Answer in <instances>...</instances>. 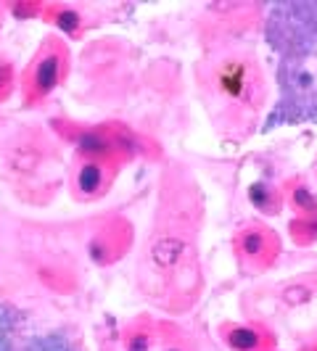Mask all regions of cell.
<instances>
[{
    "label": "cell",
    "instance_id": "3",
    "mask_svg": "<svg viewBox=\"0 0 317 351\" xmlns=\"http://www.w3.org/2000/svg\"><path fill=\"white\" fill-rule=\"evenodd\" d=\"M67 74V51L58 43H48L37 53L35 64L27 74V101H43L61 85Z\"/></svg>",
    "mask_w": 317,
    "mask_h": 351
},
{
    "label": "cell",
    "instance_id": "12",
    "mask_svg": "<svg viewBox=\"0 0 317 351\" xmlns=\"http://www.w3.org/2000/svg\"><path fill=\"white\" fill-rule=\"evenodd\" d=\"M21 351H80V349L74 346V341L67 333L53 330V333H43L30 338Z\"/></svg>",
    "mask_w": 317,
    "mask_h": 351
},
{
    "label": "cell",
    "instance_id": "4",
    "mask_svg": "<svg viewBox=\"0 0 317 351\" xmlns=\"http://www.w3.org/2000/svg\"><path fill=\"white\" fill-rule=\"evenodd\" d=\"M74 151L85 161H111L119 156V145L114 138V124L108 127H74L69 132Z\"/></svg>",
    "mask_w": 317,
    "mask_h": 351
},
{
    "label": "cell",
    "instance_id": "10",
    "mask_svg": "<svg viewBox=\"0 0 317 351\" xmlns=\"http://www.w3.org/2000/svg\"><path fill=\"white\" fill-rule=\"evenodd\" d=\"M19 328H21V315L11 304L0 301V351H19Z\"/></svg>",
    "mask_w": 317,
    "mask_h": 351
},
{
    "label": "cell",
    "instance_id": "9",
    "mask_svg": "<svg viewBox=\"0 0 317 351\" xmlns=\"http://www.w3.org/2000/svg\"><path fill=\"white\" fill-rule=\"evenodd\" d=\"M225 341L230 349L235 351H262L264 335L251 328V325H228L225 328Z\"/></svg>",
    "mask_w": 317,
    "mask_h": 351
},
{
    "label": "cell",
    "instance_id": "14",
    "mask_svg": "<svg viewBox=\"0 0 317 351\" xmlns=\"http://www.w3.org/2000/svg\"><path fill=\"white\" fill-rule=\"evenodd\" d=\"M48 16L51 21L64 32V35H80V29H82V16H80V11H74L71 5H51L48 8Z\"/></svg>",
    "mask_w": 317,
    "mask_h": 351
},
{
    "label": "cell",
    "instance_id": "13",
    "mask_svg": "<svg viewBox=\"0 0 317 351\" xmlns=\"http://www.w3.org/2000/svg\"><path fill=\"white\" fill-rule=\"evenodd\" d=\"M288 198H291V206L301 211V217H317V195L307 188V182L294 180L288 185Z\"/></svg>",
    "mask_w": 317,
    "mask_h": 351
},
{
    "label": "cell",
    "instance_id": "20",
    "mask_svg": "<svg viewBox=\"0 0 317 351\" xmlns=\"http://www.w3.org/2000/svg\"><path fill=\"white\" fill-rule=\"evenodd\" d=\"M11 85H14V64L0 61V98L11 90Z\"/></svg>",
    "mask_w": 317,
    "mask_h": 351
},
{
    "label": "cell",
    "instance_id": "19",
    "mask_svg": "<svg viewBox=\"0 0 317 351\" xmlns=\"http://www.w3.org/2000/svg\"><path fill=\"white\" fill-rule=\"evenodd\" d=\"M45 8L43 5H37V3H14L11 5V14L16 19H32V16H40Z\"/></svg>",
    "mask_w": 317,
    "mask_h": 351
},
{
    "label": "cell",
    "instance_id": "1",
    "mask_svg": "<svg viewBox=\"0 0 317 351\" xmlns=\"http://www.w3.org/2000/svg\"><path fill=\"white\" fill-rule=\"evenodd\" d=\"M267 40L288 61L317 51V3H281L270 8Z\"/></svg>",
    "mask_w": 317,
    "mask_h": 351
},
{
    "label": "cell",
    "instance_id": "16",
    "mask_svg": "<svg viewBox=\"0 0 317 351\" xmlns=\"http://www.w3.org/2000/svg\"><path fill=\"white\" fill-rule=\"evenodd\" d=\"M291 232L296 238V243H312L317 241V217H301L291 225Z\"/></svg>",
    "mask_w": 317,
    "mask_h": 351
},
{
    "label": "cell",
    "instance_id": "18",
    "mask_svg": "<svg viewBox=\"0 0 317 351\" xmlns=\"http://www.w3.org/2000/svg\"><path fill=\"white\" fill-rule=\"evenodd\" d=\"M151 343H154V338L148 330H135V333L127 338V351H151Z\"/></svg>",
    "mask_w": 317,
    "mask_h": 351
},
{
    "label": "cell",
    "instance_id": "15",
    "mask_svg": "<svg viewBox=\"0 0 317 351\" xmlns=\"http://www.w3.org/2000/svg\"><path fill=\"white\" fill-rule=\"evenodd\" d=\"M88 254L95 264H106L114 259L117 251H114V246H111V241H106L104 235H95V238L88 243Z\"/></svg>",
    "mask_w": 317,
    "mask_h": 351
},
{
    "label": "cell",
    "instance_id": "17",
    "mask_svg": "<svg viewBox=\"0 0 317 351\" xmlns=\"http://www.w3.org/2000/svg\"><path fill=\"white\" fill-rule=\"evenodd\" d=\"M283 301L288 306H299V304H307L309 301V288L307 285H291L283 291Z\"/></svg>",
    "mask_w": 317,
    "mask_h": 351
},
{
    "label": "cell",
    "instance_id": "8",
    "mask_svg": "<svg viewBox=\"0 0 317 351\" xmlns=\"http://www.w3.org/2000/svg\"><path fill=\"white\" fill-rule=\"evenodd\" d=\"M106 182H108V172H106V164L101 161H82L77 177H74V185H77V195L80 198H95V195L104 193Z\"/></svg>",
    "mask_w": 317,
    "mask_h": 351
},
{
    "label": "cell",
    "instance_id": "2",
    "mask_svg": "<svg viewBox=\"0 0 317 351\" xmlns=\"http://www.w3.org/2000/svg\"><path fill=\"white\" fill-rule=\"evenodd\" d=\"M317 117V85L315 77L296 61L283 58L281 66V104L267 119L264 130H272L278 122H307Z\"/></svg>",
    "mask_w": 317,
    "mask_h": 351
},
{
    "label": "cell",
    "instance_id": "7",
    "mask_svg": "<svg viewBox=\"0 0 317 351\" xmlns=\"http://www.w3.org/2000/svg\"><path fill=\"white\" fill-rule=\"evenodd\" d=\"M188 254H191V246H188V241L180 238V235H158L156 241L151 243V251H148L154 267L164 269V272L180 267V264L185 262Z\"/></svg>",
    "mask_w": 317,
    "mask_h": 351
},
{
    "label": "cell",
    "instance_id": "21",
    "mask_svg": "<svg viewBox=\"0 0 317 351\" xmlns=\"http://www.w3.org/2000/svg\"><path fill=\"white\" fill-rule=\"evenodd\" d=\"M164 351H183L180 346H169V349H164Z\"/></svg>",
    "mask_w": 317,
    "mask_h": 351
},
{
    "label": "cell",
    "instance_id": "5",
    "mask_svg": "<svg viewBox=\"0 0 317 351\" xmlns=\"http://www.w3.org/2000/svg\"><path fill=\"white\" fill-rule=\"evenodd\" d=\"M235 251L248 267H270L275 254H278V238L270 228L262 225H248L235 235Z\"/></svg>",
    "mask_w": 317,
    "mask_h": 351
},
{
    "label": "cell",
    "instance_id": "11",
    "mask_svg": "<svg viewBox=\"0 0 317 351\" xmlns=\"http://www.w3.org/2000/svg\"><path fill=\"white\" fill-rule=\"evenodd\" d=\"M248 201L257 211H264V214H278L283 206L281 193L270 185V182H254L248 188Z\"/></svg>",
    "mask_w": 317,
    "mask_h": 351
},
{
    "label": "cell",
    "instance_id": "6",
    "mask_svg": "<svg viewBox=\"0 0 317 351\" xmlns=\"http://www.w3.org/2000/svg\"><path fill=\"white\" fill-rule=\"evenodd\" d=\"M217 88L233 101H251L257 93V77L246 61H222L217 69Z\"/></svg>",
    "mask_w": 317,
    "mask_h": 351
}]
</instances>
